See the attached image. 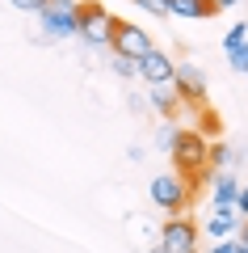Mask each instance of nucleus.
Masks as SVG:
<instances>
[{
  "instance_id": "1",
  "label": "nucleus",
  "mask_w": 248,
  "mask_h": 253,
  "mask_svg": "<svg viewBox=\"0 0 248 253\" xmlns=\"http://www.w3.org/2000/svg\"><path fill=\"white\" fill-rule=\"evenodd\" d=\"M206 152H211V139H206L198 126H177V135H173V144H169L173 173L198 181L206 173Z\"/></svg>"
},
{
  "instance_id": "2",
  "label": "nucleus",
  "mask_w": 248,
  "mask_h": 253,
  "mask_svg": "<svg viewBox=\"0 0 248 253\" xmlns=\"http://www.w3.org/2000/svg\"><path fill=\"white\" fill-rule=\"evenodd\" d=\"M147 199H151V207H160L164 215H185L189 199H194V181L181 177V173H160V177H151Z\"/></svg>"
},
{
  "instance_id": "3",
  "label": "nucleus",
  "mask_w": 248,
  "mask_h": 253,
  "mask_svg": "<svg viewBox=\"0 0 248 253\" xmlns=\"http://www.w3.org/2000/svg\"><path fill=\"white\" fill-rule=\"evenodd\" d=\"M114 21H118V17L106 9V4H97V0L76 4V38H80L84 46H109Z\"/></svg>"
},
{
  "instance_id": "4",
  "label": "nucleus",
  "mask_w": 248,
  "mask_h": 253,
  "mask_svg": "<svg viewBox=\"0 0 248 253\" xmlns=\"http://www.w3.org/2000/svg\"><path fill=\"white\" fill-rule=\"evenodd\" d=\"M46 42H68L76 38V0H46V9L38 13Z\"/></svg>"
},
{
  "instance_id": "5",
  "label": "nucleus",
  "mask_w": 248,
  "mask_h": 253,
  "mask_svg": "<svg viewBox=\"0 0 248 253\" xmlns=\"http://www.w3.org/2000/svg\"><path fill=\"white\" fill-rule=\"evenodd\" d=\"M151 46H156V42H151V34L143 26H135V21H114V34H109V51H114V55L143 59Z\"/></svg>"
},
{
  "instance_id": "6",
  "label": "nucleus",
  "mask_w": 248,
  "mask_h": 253,
  "mask_svg": "<svg viewBox=\"0 0 248 253\" xmlns=\"http://www.w3.org/2000/svg\"><path fill=\"white\" fill-rule=\"evenodd\" d=\"M160 245L169 253H198V228L189 215H169L160 224Z\"/></svg>"
},
{
  "instance_id": "7",
  "label": "nucleus",
  "mask_w": 248,
  "mask_h": 253,
  "mask_svg": "<svg viewBox=\"0 0 248 253\" xmlns=\"http://www.w3.org/2000/svg\"><path fill=\"white\" fill-rule=\"evenodd\" d=\"M173 72H177V59L160 46H151L143 59H135V76H143L147 84H173Z\"/></svg>"
},
{
  "instance_id": "8",
  "label": "nucleus",
  "mask_w": 248,
  "mask_h": 253,
  "mask_svg": "<svg viewBox=\"0 0 248 253\" xmlns=\"http://www.w3.org/2000/svg\"><path fill=\"white\" fill-rule=\"evenodd\" d=\"M173 89H177V97L185 101V106H202V97H206L202 68H194V63H177V72H173Z\"/></svg>"
},
{
  "instance_id": "9",
  "label": "nucleus",
  "mask_w": 248,
  "mask_h": 253,
  "mask_svg": "<svg viewBox=\"0 0 248 253\" xmlns=\"http://www.w3.org/2000/svg\"><path fill=\"white\" fill-rule=\"evenodd\" d=\"M236 194H240V181L231 173H214L211 177V203L214 211H236Z\"/></svg>"
},
{
  "instance_id": "10",
  "label": "nucleus",
  "mask_w": 248,
  "mask_h": 253,
  "mask_svg": "<svg viewBox=\"0 0 248 253\" xmlns=\"http://www.w3.org/2000/svg\"><path fill=\"white\" fill-rule=\"evenodd\" d=\"M211 241H231V236L240 232V215L236 211H214L211 219H206V228H202Z\"/></svg>"
},
{
  "instance_id": "11",
  "label": "nucleus",
  "mask_w": 248,
  "mask_h": 253,
  "mask_svg": "<svg viewBox=\"0 0 248 253\" xmlns=\"http://www.w3.org/2000/svg\"><path fill=\"white\" fill-rule=\"evenodd\" d=\"M147 89H151V93H147V106L156 110V114L169 118L173 110L181 106V97H177V89H173V84H147Z\"/></svg>"
},
{
  "instance_id": "12",
  "label": "nucleus",
  "mask_w": 248,
  "mask_h": 253,
  "mask_svg": "<svg viewBox=\"0 0 248 253\" xmlns=\"http://www.w3.org/2000/svg\"><path fill=\"white\" fill-rule=\"evenodd\" d=\"M169 13L173 17H185V21H198V17H211V0H169Z\"/></svg>"
},
{
  "instance_id": "13",
  "label": "nucleus",
  "mask_w": 248,
  "mask_h": 253,
  "mask_svg": "<svg viewBox=\"0 0 248 253\" xmlns=\"http://www.w3.org/2000/svg\"><path fill=\"white\" fill-rule=\"evenodd\" d=\"M231 156H236V152H231V148H223V144H211V152H206V169H227V165H231Z\"/></svg>"
},
{
  "instance_id": "14",
  "label": "nucleus",
  "mask_w": 248,
  "mask_h": 253,
  "mask_svg": "<svg viewBox=\"0 0 248 253\" xmlns=\"http://www.w3.org/2000/svg\"><path fill=\"white\" fill-rule=\"evenodd\" d=\"M248 42V21H236V26L227 30V38H223V51H236V46Z\"/></svg>"
},
{
  "instance_id": "15",
  "label": "nucleus",
  "mask_w": 248,
  "mask_h": 253,
  "mask_svg": "<svg viewBox=\"0 0 248 253\" xmlns=\"http://www.w3.org/2000/svg\"><path fill=\"white\" fill-rule=\"evenodd\" d=\"M227 63H231V72L248 76V42H244V46H236V51H227Z\"/></svg>"
},
{
  "instance_id": "16",
  "label": "nucleus",
  "mask_w": 248,
  "mask_h": 253,
  "mask_svg": "<svg viewBox=\"0 0 248 253\" xmlns=\"http://www.w3.org/2000/svg\"><path fill=\"white\" fill-rule=\"evenodd\" d=\"M135 9H143V13H151V17H164L169 13V0H131Z\"/></svg>"
},
{
  "instance_id": "17",
  "label": "nucleus",
  "mask_w": 248,
  "mask_h": 253,
  "mask_svg": "<svg viewBox=\"0 0 248 253\" xmlns=\"http://www.w3.org/2000/svg\"><path fill=\"white\" fill-rule=\"evenodd\" d=\"M109 68H114V76H122V81H131V76H135V59H126V55H114Z\"/></svg>"
},
{
  "instance_id": "18",
  "label": "nucleus",
  "mask_w": 248,
  "mask_h": 253,
  "mask_svg": "<svg viewBox=\"0 0 248 253\" xmlns=\"http://www.w3.org/2000/svg\"><path fill=\"white\" fill-rule=\"evenodd\" d=\"M9 4H13L17 13H30V17H38V13L46 9V0H9Z\"/></svg>"
},
{
  "instance_id": "19",
  "label": "nucleus",
  "mask_w": 248,
  "mask_h": 253,
  "mask_svg": "<svg viewBox=\"0 0 248 253\" xmlns=\"http://www.w3.org/2000/svg\"><path fill=\"white\" fill-rule=\"evenodd\" d=\"M236 215H240V219H248V181L240 186V194H236Z\"/></svg>"
},
{
  "instance_id": "20",
  "label": "nucleus",
  "mask_w": 248,
  "mask_h": 253,
  "mask_svg": "<svg viewBox=\"0 0 248 253\" xmlns=\"http://www.w3.org/2000/svg\"><path fill=\"white\" fill-rule=\"evenodd\" d=\"M173 135H177V126H173V123H164V126H160V135H156V144L164 148V152H169V144H173Z\"/></svg>"
},
{
  "instance_id": "21",
  "label": "nucleus",
  "mask_w": 248,
  "mask_h": 253,
  "mask_svg": "<svg viewBox=\"0 0 248 253\" xmlns=\"http://www.w3.org/2000/svg\"><path fill=\"white\" fill-rule=\"evenodd\" d=\"M236 4H240V0H211L214 13H227V9H236Z\"/></svg>"
},
{
  "instance_id": "22",
  "label": "nucleus",
  "mask_w": 248,
  "mask_h": 253,
  "mask_svg": "<svg viewBox=\"0 0 248 253\" xmlns=\"http://www.w3.org/2000/svg\"><path fill=\"white\" fill-rule=\"evenodd\" d=\"M236 241H240V245L248 249V219H240V232H236Z\"/></svg>"
},
{
  "instance_id": "23",
  "label": "nucleus",
  "mask_w": 248,
  "mask_h": 253,
  "mask_svg": "<svg viewBox=\"0 0 248 253\" xmlns=\"http://www.w3.org/2000/svg\"><path fill=\"white\" fill-rule=\"evenodd\" d=\"M147 253H169V249H164V245H160V241H156V245H151V249H147Z\"/></svg>"
}]
</instances>
